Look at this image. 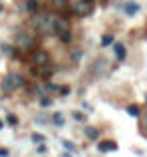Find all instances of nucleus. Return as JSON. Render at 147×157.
Instances as JSON below:
<instances>
[{
  "mask_svg": "<svg viewBox=\"0 0 147 157\" xmlns=\"http://www.w3.org/2000/svg\"><path fill=\"white\" fill-rule=\"evenodd\" d=\"M22 85H24V77L20 73H8L4 78H2L0 89H2V93H4V95H10V93L18 91Z\"/></svg>",
  "mask_w": 147,
  "mask_h": 157,
  "instance_id": "1",
  "label": "nucleus"
},
{
  "mask_svg": "<svg viewBox=\"0 0 147 157\" xmlns=\"http://www.w3.org/2000/svg\"><path fill=\"white\" fill-rule=\"evenodd\" d=\"M32 22L37 24V28L41 30L42 34H51V33H55V16L52 14H48V12H42V14H34L32 16Z\"/></svg>",
  "mask_w": 147,
  "mask_h": 157,
  "instance_id": "2",
  "label": "nucleus"
},
{
  "mask_svg": "<svg viewBox=\"0 0 147 157\" xmlns=\"http://www.w3.org/2000/svg\"><path fill=\"white\" fill-rule=\"evenodd\" d=\"M34 42H37V38L32 36L28 30H20V33H16V44H18V46H22V48H32Z\"/></svg>",
  "mask_w": 147,
  "mask_h": 157,
  "instance_id": "3",
  "label": "nucleus"
},
{
  "mask_svg": "<svg viewBox=\"0 0 147 157\" xmlns=\"http://www.w3.org/2000/svg\"><path fill=\"white\" fill-rule=\"evenodd\" d=\"M93 10V2H83V0H79L77 4L73 6V12L77 16H89Z\"/></svg>",
  "mask_w": 147,
  "mask_h": 157,
  "instance_id": "4",
  "label": "nucleus"
},
{
  "mask_svg": "<svg viewBox=\"0 0 147 157\" xmlns=\"http://www.w3.org/2000/svg\"><path fill=\"white\" fill-rule=\"evenodd\" d=\"M32 63L37 67H42V65H46V63H51V55L46 51H34L32 52Z\"/></svg>",
  "mask_w": 147,
  "mask_h": 157,
  "instance_id": "5",
  "label": "nucleus"
},
{
  "mask_svg": "<svg viewBox=\"0 0 147 157\" xmlns=\"http://www.w3.org/2000/svg\"><path fill=\"white\" fill-rule=\"evenodd\" d=\"M97 149H99L101 153H111V151H117V149H119V145H117L115 141L107 139V141H101V143H97Z\"/></svg>",
  "mask_w": 147,
  "mask_h": 157,
  "instance_id": "6",
  "label": "nucleus"
},
{
  "mask_svg": "<svg viewBox=\"0 0 147 157\" xmlns=\"http://www.w3.org/2000/svg\"><path fill=\"white\" fill-rule=\"evenodd\" d=\"M83 133H85V137H87L89 141H97V139L101 137L99 129H97V127H91V125H85V127H83Z\"/></svg>",
  "mask_w": 147,
  "mask_h": 157,
  "instance_id": "7",
  "label": "nucleus"
},
{
  "mask_svg": "<svg viewBox=\"0 0 147 157\" xmlns=\"http://www.w3.org/2000/svg\"><path fill=\"white\" fill-rule=\"evenodd\" d=\"M123 10H125V14H127V16H135V14L141 10V6H139L137 2H133V0H129V2H125Z\"/></svg>",
  "mask_w": 147,
  "mask_h": 157,
  "instance_id": "8",
  "label": "nucleus"
},
{
  "mask_svg": "<svg viewBox=\"0 0 147 157\" xmlns=\"http://www.w3.org/2000/svg\"><path fill=\"white\" fill-rule=\"evenodd\" d=\"M107 69H109V63H107L105 59H101V60H97L95 63V67H93V75H101V73H107Z\"/></svg>",
  "mask_w": 147,
  "mask_h": 157,
  "instance_id": "9",
  "label": "nucleus"
},
{
  "mask_svg": "<svg viewBox=\"0 0 147 157\" xmlns=\"http://www.w3.org/2000/svg\"><path fill=\"white\" fill-rule=\"evenodd\" d=\"M113 51H115V59L117 60H125L127 51H125V46L121 44V42H113Z\"/></svg>",
  "mask_w": 147,
  "mask_h": 157,
  "instance_id": "10",
  "label": "nucleus"
},
{
  "mask_svg": "<svg viewBox=\"0 0 147 157\" xmlns=\"http://www.w3.org/2000/svg\"><path fill=\"white\" fill-rule=\"evenodd\" d=\"M56 36L60 38V42H63V44H71V40H73V34H71V30H69V28L56 30Z\"/></svg>",
  "mask_w": 147,
  "mask_h": 157,
  "instance_id": "11",
  "label": "nucleus"
},
{
  "mask_svg": "<svg viewBox=\"0 0 147 157\" xmlns=\"http://www.w3.org/2000/svg\"><path fill=\"white\" fill-rule=\"evenodd\" d=\"M52 125H55V127H64V115L60 111H55L52 113Z\"/></svg>",
  "mask_w": 147,
  "mask_h": 157,
  "instance_id": "12",
  "label": "nucleus"
},
{
  "mask_svg": "<svg viewBox=\"0 0 147 157\" xmlns=\"http://www.w3.org/2000/svg\"><path fill=\"white\" fill-rule=\"evenodd\" d=\"M127 115L129 117H139V115H141V107L135 105V103H133V105H127Z\"/></svg>",
  "mask_w": 147,
  "mask_h": 157,
  "instance_id": "13",
  "label": "nucleus"
},
{
  "mask_svg": "<svg viewBox=\"0 0 147 157\" xmlns=\"http://www.w3.org/2000/svg\"><path fill=\"white\" fill-rule=\"evenodd\" d=\"M26 10L30 14H37L38 12V0H28L26 2Z\"/></svg>",
  "mask_w": 147,
  "mask_h": 157,
  "instance_id": "14",
  "label": "nucleus"
},
{
  "mask_svg": "<svg viewBox=\"0 0 147 157\" xmlns=\"http://www.w3.org/2000/svg\"><path fill=\"white\" fill-rule=\"evenodd\" d=\"M60 143H63L64 151H69V153H77V147H75V145H73V141H69V139H63Z\"/></svg>",
  "mask_w": 147,
  "mask_h": 157,
  "instance_id": "15",
  "label": "nucleus"
},
{
  "mask_svg": "<svg viewBox=\"0 0 147 157\" xmlns=\"http://www.w3.org/2000/svg\"><path fill=\"white\" fill-rule=\"evenodd\" d=\"M113 42H115V36H113V34H105V36L101 38V46H111Z\"/></svg>",
  "mask_w": 147,
  "mask_h": 157,
  "instance_id": "16",
  "label": "nucleus"
},
{
  "mask_svg": "<svg viewBox=\"0 0 147 157\" xmlns=\"http://www.w3.org/2000/svg\"><path fill=\"white\" fill-rule=\"evenodd\" d=\"M30 139H32V143H38V145L46 141V137H44L42 133H32V135H30Z\"/></svg>",
  "mask_w": 147,
  "mask_h": 157,
  "instance_id": "17",
  "label": "nucleus"
},
{
  "mask_svg": "<svg viewBox=\"0 0 147 157\" xmlns=\"http://www.w3.org/2000/svg\"><path fill=\"white\" fill-rule=\"evenodd\" d=\"M6 123H8L10 127H16V125H18V119H16V115H12V113H6Z\"/></svg>",
  "mask_w": 147,
  "mask_h": 157,
  "instance_id": "18",
  "label": "nucleus"
},
{
  "mask_svg": "<svg viewBox=\"0 0 147 157\" xmlns=\"http://www.w3.org/2000/svg\"><path fill=\"white\" fill-rule=\"evenodd\" d=\"M52 105V97H44L41 95V107H51Z\"/></svg>",
  "mask_w": 147,
  "mask_h": 157,
  "instance_id": "19",
  "label": "nucleus"
},
{
  "mask_svg": "<svg viewBox=\"0 0 147 157\" xmlns=\"http://www.w3.org/2000/svg\"><path fill=\"white\" fill-rule=\"evenodd\" d=\"M44 91H48V93H59V85H55V83H46L44 85Z\"/></svg>",
  "mask_w": 147,
  "mask_h": 157,
  "instance_id": "20",
  "label": "nucleus"
},
{
  "mask_svg": "<svg viewBox=\"0 0 147 157\" xmlns=\"http://www.w3.org/2000/svg\"><path fill=\"white\" fill-rule=\"evenodd\" d=\"M59 93H60V97H67V95H71V87L63 85V87H59Z\"/></svg>",
  "mask_w": 147,
  "mask_h": 157,
  "instance_id": "21",
  "label": "nucleus"
},
{
  "mask_svg": "<svg viewBox=\"0 0 147 157\" xmlns=\"http://www.w3.org/2000/svg\"><path fill=\"white\" fill-rule=\"evenodd\" d=\"M2 52H6V55H14V48H12V46H2Z\"/></svg>",
  "mask_w": 147,
  "mask_h": 157,
  "instance_id": "22",
  "label": "nucleus"
},
{
  "mask_svg": "<svg viewBox=\"0 0 147 157\" xmlns=\"http://www.w3.org/2000/svg\"><path fill=\"white\" fill-rule=\"evenodd\" d=\"M10 155V151L6 147H0V157H8Z\"/></svg>",
  "mask_w": 147,
  "mask_h": 157,
  "instance_id": "23",
  "label": "nucleus"
},
{
  "mask_svg": "<svg viewBox=\"0 0 147 157\" xmlns=\"http://www.w3.org/2000/svg\"><path fill=\"white\" fill-rule=\"evenodd\" d=\"M73 117H75L77 121H83V119H85V117H83V113H73Z\"/></svg>",
  "mask_w": 147,
  "mask_h": 157,
  "instance_id": "24",
  "label": "nucleus"
},
{
  "mask_svg": "<svg viewBox=\"0 0 147 157\" xmlns=\"http://www.w3.org/2000/svg\"><path fill=\"white\" fill-rule=\"evenodd\" d=\"M73 56H75V60L79 63V60H81V51H75V52H73Z\"/></svg>",
  "mask_w": 147,
  "mask_h": 157,
  "instance_id": "25",
  "label": "nucleus"
},
{
  "mask_svg": "<svg viewBox=\"0 0 147 157\" xmlns=\"http://www.w3.org/2000/svg\"><path fill=\"white\" fill-rule=\"evenodd\" d=\"M55 2H56V4H59V6H63L64 2H67V0H55Z\"/></svg>",
  "mask_w": 147,
  "mask_h": 157,
  "instance_id": "26",
  "label": "nucleus"
},
{
  "mask_svg": "<svg viewBox=\"0 0 147 157\" xmlns=\"http://www.w3.org/2000/svg\"><path fill=\"white\" fill-rule=\"evenodd\" d=\"M63 157H73V155H71V153H63Z\"/></svg>",
  "mask_w": 147,
  "mask_h": 157,
  "instance_id": "27",
  "label": "nucleus"
},
{
  "mask_svg": "<svg viewBox=\"0 0 147 157\" xmlns=\"http://www.w3.org/2000/svg\"><path fill=\"white\" fill-rule=\"evenodd\" d=\"M2 127H4V121H2V119H0V129H2Z\"/></svg>",
  "mask_w": 147,
  "mask_h": 157,
  "instance_id": "28",
  "label": "nucleus"
},
{
  "mask_svg": "<svg viewBox=\"0 0 147 157\" xmlns=\"http://www.w3.org/2000/svg\"><path fill=\"white\" fill-rule=\"evenodd\" d=\"M2 10H4V6H2V2H0V12H2Z\"/></svg>",
  "mask_w": 147,
  "mask_h": 157,
  "instance_id": "29",
  "label": "nucleus"
},
{
  "mask_svg": "<svg viewBox=\"0 0 147 157\" xmlns=\"http://www.w3.org/2000/svg\"><path fill=\"white\" fill-rule=\"evenodd\" d=\"M83 2H93V0H83Z\"/></svg>",
  "mask_w": 147,
  "mask_h": 157,
  "instance_id": "30",
  "label": "nucleus"
},
{
  "mask_svg": "<svg viewBox=\"0 0 147 157\" xmlns=\"http://www.w3.org/2000/svg\"><path fill=\"white\" fill-rule=\"evenodd\" d=\"M145 127H147V117H145Z\"/></svg>",
  "mask_w": 147,
  "mask_h": 157,
  "instance_id": "31",
  "label": "nucleus"
},
{
  "mask_svg": "<svg viewBox=\"0 0 147 157\" xmlns=\"http://www.w3.org/2000/svg\"><path fill=\"white\" fill-rule=\"evenodd\" d=\"M145 101H147V95H145Z\"/></svg>",
  "mask_w": 147,
  "mask_h": 157,
  "instance_id": "32",
  "label": "nucleus"
}]
</instances>
